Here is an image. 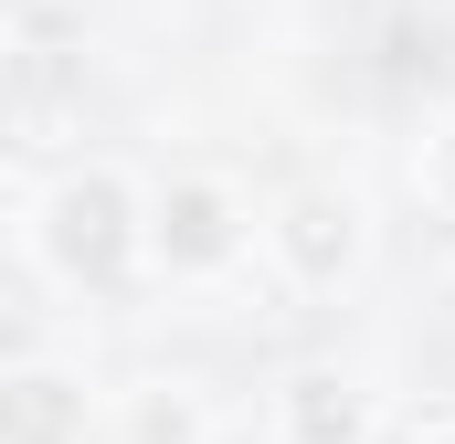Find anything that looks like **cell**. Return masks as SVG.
I'll return each instance as SVG.
<instances>
[{
	"instance_id": "cell-8",
	"label": "cell",
	"mask_w": 455,
	"mask_h": 444,
	"mask_svg": "<svg viewBox=\"0 0 455 444\" xmlns=\"http://www.w3.org/2000/svg\"><path fill=\"white\" fill-rule=\"evenodd\" d=\"M413 444H455V424H424V434H413Z\"/></svg>"
},
{
	"instance_id": "cell-6",
	"label": "cell",
	"mask_w": 455,
	"mask_h": 444,
	"mask_svg": "<svg viewBox=\"0 0 455 444\" xmlns=\"http://www.w3.org/2000/svg\"><path fill=\"white\" fill-rule=\"evenodd\" d=\"M127 444H212L202 392H191V381H148V392L127 402Z\"/></svg>"
},
{
	"instance_id": "cell-7",
	"label": "cell",
	"mask_w": 455,
	"mask_h": 444,
	"mask_svg": "<svg viewBox=\"0 0 455 444\" xmlns=\"http://www.w3.org/2000/svg\"><path fill=\"white\" fill-rule=\"evenodd\" d=\"M413 180H424V202L455 222V107L435 116V138H424V159H413Z\"/></svg>"
},
{
	"instance_id": "cell-3",
	"label": "cell",
	"mask_w": 455,
	"mask_h": 444,
	"mask_svg": "<svg viewBox=\"0 0 455 444\" xmlns=\"http://www.w3.org/2000/svg\"><path fill=\"white\" fill-rule=\"evenodd\" d=\"M265 254L286 265V286L329 297V286H349V275H360V254H371V222H360V202H349V191L307 180V191H286V202L265 212Z\"/></svg>"
},
{
	"instance_id": "cell-1",
	"label": "cell",
	"mask_w": 455,
	"mask_h": 444,
	"mask_svg": "<svg viewBox=\"0 0 455 444\" xmlns=\"http://www.w3.org/2000/svg\"><path fill=\"white\" fill-rule=\"evenodd\" d=\"M32 254L64 286H127L148 265V202H138V180H116V170L53 180L43 212H32Z\"/></svg>"
},
{
	"instance_id": "cell-2",
	"label": "cell",
	"mask_w": 455,
	"mask_h": 444,
	"mask_svg": "<svg viewBox=\"0 0 455 444\" xmlns=\"http://www.w3.org/2000/svg\"><path fill=\"white\" fill-rule=\"evenodd\" d=\"M243 254H254V212H243L233 180H170L148 202V265L159 275L202 286V275H233Z\"/></svg>"
},
{
	"instance_id": "cell-4",
	"label": "cell",
	"mask_w": 455,
	"mask_h": 444,
	"mask_svg": "<svg viewBox=\"0 0 455 444\" xmlns=\"http://www.w3.org/2000/svg\"><path fill=\"white\" fill-rule=\"evenodd\" d=\"M371 381L360 370H329V360H307L286 392H275V434L286 444H371Z\"/></svg>"
},
{
	"instance_id": "cell-5",
	"label": "cell",
	"mask_w": 455,
	"mask_h": 444,
	"mask_svg": "<svg viewBox=\"0 0 455 444\" xmlns=\"http://www.w3.org/2000/svg\"><path fill=\"white\" fill-rule=\"evenodd\" d=\"M85 424H96V402L75 370H53V360L0 370V444H85Z\"/></svg>"
}]
</instances>
